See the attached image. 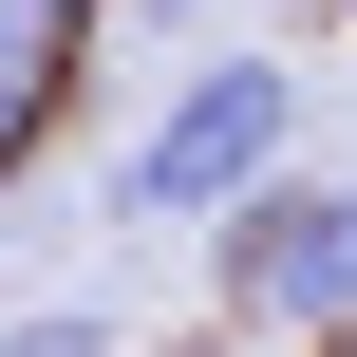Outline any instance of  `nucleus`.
Returning <instances> with one entry per match:
<instances>
[{
  "label": "nucleus",
  "mask_w": 357,
  "mask_h": 357,
  "mask_svg": "<svg viewBox=\"0 0 357 357\" xmlns=\"http://www.w3.org/2000/svg\"><path fill=\"white\" fill-rule=\"evenodd\" d=\"M282 151H301V75H282V56H207V75H169V113L132 132L113 207H132V226H245V207L282 188Z\"/></svg>",
  "instance_id": "f257e3e1"
},
{
  "label": "nucleus",
  "mask_w": 357,
  "mask_h": 357,
  "mask_svg": "<svg viewBox=\"0 0 357 357\" xmlns=\"http://www.w3.org/2000/svg\"><path fill=\"white\" fill-rule=\"evenodd\" d=\"M226 301L339 357L357 339V188H264V207L226 226Z\"/></svg>",
  "instance_id": "f03ea898"
},
{
  "label": "nucleus",
  "mask_w": 357,
  "mask_h": 357,
  "mask_svg": "<svg viewBox=\"0 0 357 357\" xmlns=\"http://www.w3.org/2000/svg\"><path fill=\"white\" fill-rule=\"evenodd\" d=\"M56 56H75V0H0V188H19V151L56 113Z\"/></svg>",
  "instance_id": "7ed1b4c3"
},
{
  "label": "nucleus",
  "mask_w": 357,
  "mask_h": 357,
  "mask_svg": "<svg viewBox=\"0 0 357 357\" xmlns=\"http://www.w3.org/2000/svg\"><path fill=\"white\" fill-rule=\"evenodd\" d=\"M0 357H132V339H113V301H19Z\"/></svg>",
  "instance_id": "20e7f679"
},
{
  "label": "nucleus",
  "mask_w": 357,
  "mask_h": 357,
  "mask_svg": "<svg viewBox=\"0 0 357 357\" xmlns=\"http://www.w3.org/2000/svg\"><path fill=\"white\" fill-rule=\"evenodd\" d=\"M339 357H357V339H339Z\"/></svg>",
  "instance_id": "39448f33"
}]
</instances>
